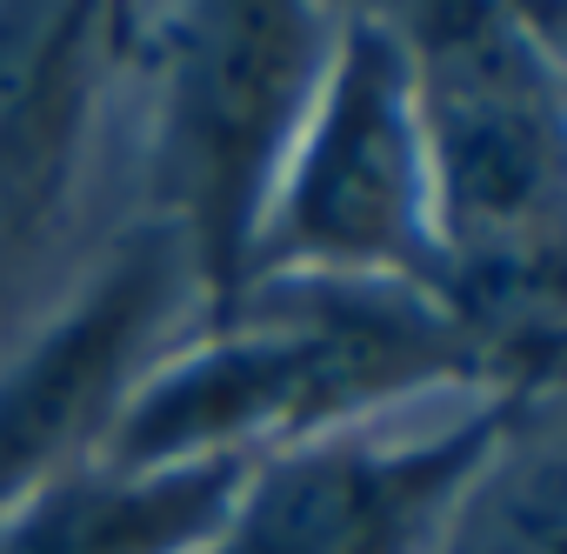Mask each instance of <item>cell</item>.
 <instances>
[{
	"instance_id": "obj_4",
	"label": "cell",
	"mask_w": 567,
	"mask_h": 554,
	"mask_svg": "<svg viewBox=\"0 0 567 554\" xmlns=\"http://www.w3.org/2000/svg\"><path fill=\"white\" fill-rule=\"evenodd\" d=\"M267 281H368L427 301L447 288L408 54L388 14L334 21L315 107L254 247V288Z\"/></svg>"
},
{
	"instance_id": "obj_2",
	"label": "cell",
	"mask_w": 567,
	"mask_h": 554,
	"mask_svg": "<svg viewBox=\"0 0 567 554\" xmlns=\"http://www.w3.org/2000/svg\"><path fill=\"white\" fill-rule=\"evenodd\" d=\"M427 388H494L467 328L414 295L368 281H267L247 295L240 321L161 355L114 428L101 434V468H174L207 454H274L354 428L361 414L427 394Z\"/></svg>"
},
{
	"instance_id": "obj_3",
	"label": "cell",
	"mask_w": 567,
	"mask_h": 554,
	"mask_svg": "<svg viewBox=\"0 0 567 554\" xmlns=\"http://www.w3.org/2000/svg\"><path fill=\"white\" fill-rule=\"evenodd\" d=\"M334 48V14L288 0H207L154 34V220L181 240L200 335L240 321L254 247Z\"/></svg>"
},
{
	"instance_id": "obj_7",
	"label": "cell",
	"mask_w": 567,
	"mask_h": 554,
	"mask_svg": "<svg viewBox=\"0 0 567 554\" xmlns=\"http://www.w3.org/2000/svg\"><path fill=\"white\" fill-rule=\"evenodd\" d=\"M247 454L68 468L0 514V554H207L247 488Z\"/></svg>"
},
{
	"instance_id": "obj_1",
	"label": "cell",
	"mask_w": 567,
	"mask_h": 554,
	"mask_svg": "<svg viewBox=\"0 0 567 554\" xmlns=\"http://www.w3.org/2000/svg\"><path fill=\"white\" fill-rule=\"evenodd\" d=\"M408 54L427 161L441 308L481 348L494 388L547 394L560 348V201L567 101L560 48L527 8L447 0L388 14Z\"/></svg>"
},
{
	"instance_id": "obj_6",
	"label": "cell",
	"mask_w": 567,
	"mask_h": 554,
	"mask_svg": "<svg viewBox=\"0 0 567 554\" xmlns=\"http://www.w3.org/2000/svg\"><path fill=\"white\" fill-rule=\"evenodd\" d=\"M194 301L181 240L147 220L134 227L74 295L34 348L0 375V514L48 488L68 468H87L141 375L161 361L167 321Z\"/></svg>"
},
{
	"instance_id": "obj_8",
	"label": "cell",
	"mask_w": 567,
	"mask_h": 554,
	"mask_svg": "<svg viewBox=\"0 0 567 554\" xmlns=\"http://www.w3.org/2000/svg\"><path fill=\"white\" fill-rule=\"evenodd\" d=\"M107 8H0V240H21L68 181Z\"/></svg>"
},
{
	"instance_id": "obj_5",
	"label": "cell",
	"mask_w": 567,
	"mask_h": 554,
	"mask_svg": "<svg viewBox=\"0 0 567 554\" xmlns=\"http://www.w3.org/2000/svg\"><path fill=\"white\" fill-rule=\"evenodd\" d=\"M540 394H481L461 421L374 441L361 428L274 448L207 554H427L454 507L520 441Z\"/></svg>"
}]
</instances>
